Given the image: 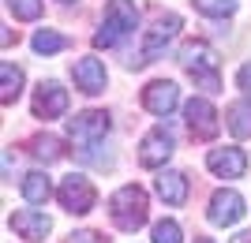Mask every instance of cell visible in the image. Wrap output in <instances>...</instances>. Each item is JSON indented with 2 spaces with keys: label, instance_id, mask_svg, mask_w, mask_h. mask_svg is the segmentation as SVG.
I'll use <instances>...</instances> for the list:
<instances>
[{
  "label": "cell",
  "instance_id": "obj_18",
  "mask_svg": "<svg viewBox=\"0 0 251 243\" xmlns=\"http://www.w3.org/2000/svg\"><path fill=\"white\" fill-rule=\"evenodd\" d=\"M19 94H23V71L15 64H0V101L11 105Z\"/></svg>",
  "mask_w": 251,
  "mask_h": 243
},
{
  "label": "cell",
  "instance_id": "obj_8",
  "mask_svg": "<svg viewBox=\"0 0 251 243\" xmlns=\"http://www.w3.org/2000/svg\"><path fill=\"white\" fill-rule=\"evenodd\" d=\"M169 157H173V135L165 127H154L150 135H143V142H139V165L143 169H161Z\"/></svg>",
  "mask_w": 251,
  "mask_h": 243
},
{
  "label": "cell",
  "instance_id": "obj_7",
  "mask_svg": "<svg viewBox=\"0 0 251 243\" xmlns=\"http://www.w3.org/2000/svg\"><path fill=\"white\" fill-rule=\"evenodd\" d=\"M68 135L79 146H98L105 135H109V116L105 112H83V116L68 120Z\"/></svg>",
  "mask_w": 251,
  "mask_h": 243
},
{
  "label": "cell",
  "instance_id": "obj_25",
  "mask_svg": "<svg viewBox=\"0 0 251 243\" xmlns=\"http://www.w3.org/2000/svg\"><path fill=\"white\" fill-rule=\"evenodd\" d=\"M72 243H109V240H105V236H98V232H75Z\"/></svg>",
  "mask_w": 251,
  "mask_h": 243
},
{
  "label": "cell",
  "instance_id": "obj_17",
  "mask_svg": "<svg viewBox=\"0 0 251 243\" xmlns=\"http://www.w3.org/2000/svg\"><path fill=\"white\" fill-rule=\"evenodd\" d=\"M229 131L236 138H251V97L229 105Z\"/></svg>",
  "mask_w": 251,
  "mask_h": 243
},
{
  "label": "cell",
  "instance_id": "obj_4",
  "mask_svg": "<svg viewBox=\"0 0 251 243\" xmlns=\"http://www.w3.org/2000/svg\"><path fill=\"white\" fill-rule=\"evenodd\" d=\"M176 30H180V15H157L154 19V26L147 30V38H143V49H139V56H131L127 60V67H143V64H154L157 56L165 53V45L176 38Z\"/></svg>",
  "mask_w": 251,
  "mask_h": 243
},
{
  "label": "cell",
  "instance_id": "obj_21",
  "mask_svg": "<svg viewBox=\"0 0 251 243\" xmlns=\"http://www.w3.org/2000/svg\"><path fill=\"white\" fill-rule=\"evenodd\" d=\"M191 4H195L202 15H210V19H225V15L236 11V0H191Z\"/></svg>",
  "mask_w": 251,
  "mask_h": 243
},
{
  "label": "cell",
  "instance_id": "obj_23",
  "mask_svg": "<svg viewBox=\"0 0 251 243\" xmlns=\"http://www.w3.org/2000/svg\"><path fill=\"white\" fill-rule=\"evenodd\" d=\"M154 243H180V224L176 221H157L154 224Z\"/></svg>",
  "mask_w": 251,
  "mask_h": 243
},
{
  "label": "cell",
  "instance_id": "obj_3",
  "mask_svg": "<svg viewBox=\"0 0 251 243\" xmlns=\"http://www.w3.org/2000/svg\"><path fill=\"white\" fill-rule=\"evenodd\" d=\"M180 64H184V71L195 79V86H202L206 94L221 90V79H218V53H214L206 42H188V45H180Z\"/></svg>",
  "mask_w": 251,
  "mask_h": 243
},
{
  "label": "cell",
  "instance_id": "obj_26",
  "mask_svg": "<svg viewBox=\"0 0 251 243\" xmlns=\"http://www.w3.org/2000/svg\"><path fill=\"white\" fill-rule=\"evenodd\" d=\"M229 243H251V232H236V236H232Z\"/></svg>",
  "mask_w": 251,
  "mask_h": 243
},
{
  "label": "cell",
  "instance_id": "obj_6",
  "mask_svg": "<svg viewBox=\"0 0 251 243\" xmlns=\"http://www.w3.org/2000/svg\"><path fill=\"white\" fill-rule=\"evenodd\" d=\"M206 169L221 180H240L248 172V154L240 146H221V150H210L206 154Z\"/></svg>",
  "mask_w": 251,
  "mask_h": 243
},
{
  "label": "cell",
  "instance_id": "obj_10",
  "mask_svg": "<svg viewBox=\"0 0 251 243\" xmlns=\"http://www.w3.org/2000/svg\"><path fill=\"white\" fill-rule=\"evenodd\" d=\"M68 112V90L60 83H42L34 94V116L38 120H56Z\"/></svg>",
  "mask_w": 251,
  "mask_h": 243
},
{
  "label": "cell",
  "instance_id": "obj_12",
  "mask_svg": "<svg viewBox=\"0 0 251 243\" xmlns=\"http://www.w3.org/2000/svg\"><path fill=\"white\" fill-rule=\"evenodd\" d=\"M8 224L23 236V240H30V243H42L45 236H49V228H52V221L42 210H15L8 217Z\"/></svg>",
  "mask_w": 251,
  "mask_h": 243
},
{
  "label": "cell",
  "instance_id": "obj_22",
  "mask_svg": "<svg viewBox=\"0 0 251 243\" xmlns=\"http://www.w3.org/2000/svg\"><path fill=\"white\" fill-rule=\"evenodd\" d=\"M8 11L15 15V19H38L45 11L42 0H8Z\"/></svg>",
  "mask_w": 251,
  "mask_h": 243
},
{
  "label": "cell",
  "instance_id": "obj_28",
  "mask_svg": "<svg viewBox=\"0 0 251 243\" xmlns=\"http://www.w3.org/2000/svg\"><path fill=\"white\" fill-rule=\"evenodd\" d=\"M64 4H72V0H64Z\"/></svg>",
  "mask_w": 251,
  "mask_h": 243
},
{
  "label": "cell",
  "instance_id": "obj_19",
  "mask_svg": "<svg viewBox=\"0 0 251 243\" xmlns=\"http://www.w3.org/2000/svg\"><path fill=\"white\" fill-rule=\"evenodd\" d=\"M30 154L38 161H45V165H52V161L64 157V146H60V138H56V135H34L30 138Z\"/></svg>",
  "mask_w": 251,
  "mask_h": 243
},
{
  "label": "cell",
  "instance_id": "obj_13",
  "mask_svg": "<svg viewBox=\"0 0 251 243\" xmlns=\"http://www.w3.org/2000/svg\"><path fill=\"white\" fill-rule=\"evenodd\" d=\"M206 217H210V224H236L244 217V199L236 191H214Z\"/></svg>",
  "mask_w": 251,
  "mask_h": 243
},
{
  "label": "cell",
  "instance_id": "obj_16",
  "mask_svg": "<svg viewBox=\"0 0 251 243\" xmlns=\"http://www.w3.org/2000/svg\"><path fill=\"white\" fill-rule=\"evenodd\" d=\"M19 187H23V199L34 202V206H45V202H49V195H52V183H49V176H45V172H26Z\"/></svg>",
  "mask_w": 251,
  "mask_h": 243
},
{
  "label": "cell",
  "instance_id": "obj_15",
  "mask_svg": "<svg viewBox=\"0 0 251 243\" xmlns=\"http://www.w3.org/2000/svg\"><path fill=\"white\" fill-rule=\"evenodd\" d=\"M154 187L161 195V202H169V206H184L188 202V176L184 172H161Z\"/></svg>",
  "mask_w": 251,
  "mask_h": 243
},
{
  "label": "cell",
  "instance_id": "obj_2",
  "mask_svg": "<svg viewBox=\"0 0 251 243\" xmlns=\"http://www.w3.org/2000/svg\"><path fill=\"white\" fill-rule=\"evenodd\" d=\"M147 210H150V202L139 183H127L109 199V213H113L116 228H124V232H139L147 224Z\"/></svg>",
  "mask_w": 251,
  "mask_h": 243
},
{
  "label": "cell",
  "instance_id": "obj_20",
  "mask_svg": "<svg viewBox=\"0 0 251 243\" xmlns=\"http://www.w3.org/2000/svg\"><path fill=\"white\" fill-rule=\"evenodd\" d=\"M34 53H42V56H52V53H60V49H68V38L56 30H38L34 34Z\"/></svg>",
  "mask_w": 251,
  "mask_h": 243
},
{
  "label": "cell",
  "instance_id": "obj_24",
  "mask_svg": "<svg viewBox=\"0 0 251 243\" xmlns=\"http://www.w3.org/2000/svg\"><path fill=\"white\" fill-rule=\"evenodd\" d=\"M236 86L244 90V97H251V64H244L240 71H236Z\"/></svg>",
  "mask_w": 251,
  "mask_h": 243
},
{
  "label": "cell",
  "instance_id": "obj_5",
  "mask_svg": "<svg viewBox=\"0 0 251 243\" xmlns=\"http://www.w3.org/2000/svg\"><path fill=\"white\" fill-rule=\"evenodd\" d=\"M56 199H60V206H64L68 213H90V210H94L98 191H94V183L86 180V176L72 172V176H64V180H60Z\"/></svg>",
  "mask_w": 251,
  "mask_h": 243
},
{
  "label": "cell",
  "instance_id": "obj_14",
  "mask_svg": "<svg viewBox=\"0 0 251 243\" xmlns=\"http://www.w3.org/2000/svg\"><path fill=\"white\" fill-rule=\"evenodd\" d=\"M72 75H75V86H79L83 94H101V90H105V64L98 60V56L75 60Z\"/></svg>",
  "mask_w": 251,
  "mask_h": 243
},
{
  "label": "cell",
  "instance_id": "obj_27",
  "mask_svg": "<svg viewBox=\"0 0 251 243\" xmlns=\"http://www.w3.org/2000/svg\"><path fill=\"white\" fill-rule=\"evenodd\" d=\"M195 243H214V240H195Z\"/></svg>",
  "mask_w": 251,
  "mask_h": 243
},
{
  "label": "cell",
  "instance_id": "obj_1",
  "mask_svg": "<svg viewBox=\"0 0 251 243\" xmlns=\"http://www.w3.org/2000/svg\"><path fill=\"white\" fill-rule=\"evenodd\" d=\"M139 26V8L131 0H113L109 8H105V19H101V30L94 34V49H113L127 38V34H135Z\"/></svg>",
  "mask_w": 251,
  "mask_h": 243
},
{
  "label": "cell",
  "instance_id": "obj_11",
  "mask_svg": "<svg viewBox=\"0 0 251 243\" xmlns=\"http://www.w3.org/2000/svg\"><path fill=\"white\" fill-rule=\"evenodd\" d=\"M143 105H147V112H154V116H169V112L180 105V90H176V83H169V79H157V83H150L147 90H143Z\"/></svg>",
  "mask_w": 251,
  "mask_h": 243
},
{
  "label": "cell",
  "instance_id": "obj_9",
  "mask_svg": "<svg viewBox=\"0 0 251 243\" xmlns=\"http://www.w3.org/2000/svg\"><path fill=\"white\" fill-rule=\"evenodd\" d=\"M184 120H188L191 135L195 138H214L218 135V112H214V105H210L206 97H191L188 105H184Z\"/></svg>",
  "mask_w": 251,
  "mask_h": 243
}]
</instances>
